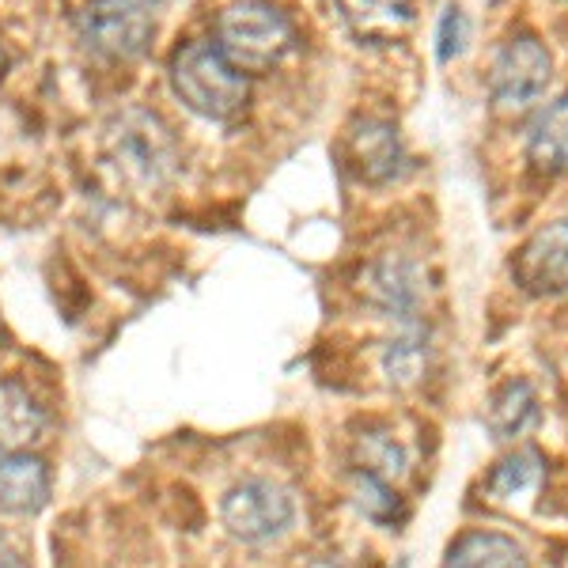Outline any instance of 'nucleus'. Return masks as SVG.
I'll list each match as a JSON object with an SVG mask.
<instances>
[{
    "label": "nucleus",
    "mask_w": 568,
    "mask_h": 568,
    "mask_svg": "<svg viewBox=\"0 0 568 568\" xmlns=\"http://www.w3.org/2000/svg\"><path fill=\"white\" fill-rule=\"evenodd\" d=\"M103 152L118 179L136 190H163L182 168V149L171 125L144 106H125L110 118L103 130Z\"/></svg>",
    "instance_id": "nucleus-1"
},
{
    "label": "nucleus",
    "mask_w": 568,
    "mask_h": 568,
    "mask_svg": "<svg viewBox=\"0 0 568 568\" xmlns=\"http://www.w3.org/2000/svg\"><path fill=\"white\" fill-rule=\"evenodd\" d=\"M168 77L171 91L209 122L232 125L251 110V77H243L213 42H182L168 61Z\"/></svg>",
    "instance_id": "nucleus-2"
},
{
    "label": "nucleus",
    "mask_w": 568,
    "mask_h": 568,
    "mask_svg": "<svg viewBox=\"0 0 568 568\" xmlns=\"http://www.w3.org/2000/svg\"><path fill=\"white\" fill-rule=\"evenodd\" d=\"M213 45L243 77H262L296 50V27L270 0H227L216 12Z\"/></svg>",
    "instance_id": "nucleus-3"
},
{
    "label": "nucleus",
    "mask_w": 568,
    "mask_h": 568,
    "mask_svg": "<svg viewBox=\"0 0 568 568\" xmlns=\"http://www.w3.org/2000/svg\"><path fill=\"white\" fill-rule=\"evenodd\" d=\"M549 77H554V58L546 42L530 31L511 34L500 45L497 61L489 72V99L500 118H524L542 103Z\"/></svg>",
    "instance_id": "nucleus-4"
},
{
    "label": "nucleus",
    "mask_w": 568,
    "mask_h": 568,
    "mask_svg": "<svg viewBox=\"0 0 568 568\" xmlns=\"http://www.w3.org/2000/svg\"><path fill=\"white\" fill-rule=\"evenodd\" d=\"M80 42L106 61H136L152 45L155 12L136 0H88L77 12Z\"/></svg>",
    "instance_id": "nucleus-5"
},
{
    "label": "nucleus",
    "mask_w": 568,
    "mask_h": 568,
    "mask_svg": "<svg viewBox=\"0 0 568 568\" xmlns=\"http://www.w3.org/2000/svg\"><path fill=\"white\" fill-rule=\"evenodd\" d=\"M220 519H224L227 535L240 538L243 546H265L288 535L296 504L284 485L270 478H246L235 489H227L224 504H220Z\"/></svg>",
    "instance_id": "nucleus-6"
},
{
    "label": "nucleus",
    "mask_w": 568,
    "mask_h": 568,
    "mask_svg": "<svg viewBox=\"0 0 568 568\" xmlns=\"http://www.w3.org/2000/svg\"><path fill=\"white\" fill-rule=\"evenodd\" d=\"M511 277L530 296L568 292V213L538 227L511 258Z\"/></svg>",
    "instance_id": "nucleus-7"
},
{
    "label": "nucleus",
    "mask_w": 568,
    "mask_h": 568,
    "mask_svg": "<svg viewBox=\"0 0 568 568\" xmlns=\"http://www.w3.org/2000/svg\"><path fill=\"white\" fill-rule=\"evenodd\" d=\"M342 160L353 179L383 186L394 182L406 168V152H402V136L383 118H356L342 136Z\"/></svg>",
    "instance_id": "nucleus-8"
},
{
    "label": "nucleus",
    "mask_w": 568,
    "mask_h": 568,
    "mask_svg": "<svg viewBox=\"0 0 568 568\" xmlns=\"http://www.w3.org/2000/svg\"><path fill=\"white\" fill-rule=\"evenodd\" d=\"M364 292L379 311L402 323H417L420 311V270L406 254H383L372 262L368 277H364Z\"/></svg>",
    "instance_id": "nucleus-9"
},
{
    "label": "nucleus",
    "mask_w": 568,
    "mask_h": 568,
    "mask_svg": "<svg viewBox=\"0 0 568 568\" xmlns=\"http://www.w3.org/2000/svg\"><path fill=\"white\" fill-rule=\"evenodd\" d=\"M50 500V466L31 452L0 455V516H39Z\"/></svg>",
    "instance_id": "nucleus-10"
},
{
    "label": "nucleus",
    "mask_w": 568,
    "mask_h": 568,
    "mask_svg": "<svg viewBox=\"0 0 568 568\" xmlns=\"http://www.w3.org/2000/svg\"><path fill=\"white\" fill-rule=\"evenodd\" d=\"M527 163L542 179L568 175V91L546 110H538V118L530 122Z\"/></svg>",
    "instance_id": "nucleus-11"
},
{
    "label": "nucleus",
    "mask_w": 568,
    "mask_h": 568,
    "mask_svg": "<svg viewBox=\"0 0 568 568\" xmlns=\"http://www.w3.org/2000/svg\"><path fill=\"white\" fill-rule=\"evenodd\" d=\"M356 39L387 45L414 27V0H337Z\"/></svg>",
    "instance_id": "nucleus-12"
},
{
    "label": "nucleus",
    "mask_w": 568,
    "mask_h": 568,
    "mask_svg": "<svg viewBox=\"0 0 568 568\" xmlns=\"http://www.w3.org/2000/svg\"><path fill=\"white\" fill-rule=\"evenodd\" d=\"M444 568H530L524 546L497 530H466L447 546Z\"/></svg>",
    "instance_id": "nucleus-13"
},
{
    "label": "nucleus",
    "mask_w": 568,
    "mask_h": 568,
    "mask_svg": "<svg viewBox=\"0 0 568 568\" xmlns=\"http://www.w3.org/2000/svg\"><path fill=\"white\" fill-rule=\"evenodd\" d=\"M485 425L493 439H519L538 425V394L527 379H508L493 390L489 409H485Z\"/></svg>",
    "instance_id": "nucleus-14"
},
{
    "label": "nucleus",
    "mask_w": 568,
    "mask_h": 568,
    "mask_svg": "<svg viewBox=\"0 0 568 568\" xmlns=\"http://www.w3.org/2000/svg\"><path fill=\"white\" fill-rule=\"evenodd\" d=\"M42 428L45 414L39 402L31 398V390L12 379L0 383V455L27 452L42 436Z\"/></svg>",
    "instance_id": "nucleus-15"
},
{
    "label": "nucleus",
    "mask_w": 568,
    "mask_h": 568,
    "mask_svg": "<svg viewBox=\"0 0 568 568\" xmlns=\"http://www.w3.org/2000/svg\"><path fill=\"white\" fill-rule=\"evenodd\" d=\"M542 474H546L542 455L530 452V447H519V452L504 455V459L493 466V474L485 478V489H489V497L497 504H516L542 485Z\"/></svg>",
    "instance_id": "nucleus-16"
},
{
    "label": "nucleus",
    "mask_w": 568,
    "mask_h": 568,
    "mask_svg": "<svg viewBox=\"0 0 568 568\" xmlns=\"http://www.w3.org/2000/svg\"><path fill=\"white\" fill-rule=\"evenodd\" d=\"M349 500L375 527H394L406 516V504H402L394 481L379 478V474H372V470H361V466H353V474H349Z\"/></svg>",
    "instance_id": "nucleus-17"
},
{
    "label": "nucleus",
    "mask_w": 568,
    "mask_h": 568,
    "mask_svg": "<svg viewBox=\"0 0 568 568\" xmlns=\"http://www.w3.org/2000/svg\"><path fill=\"white\" fill-rule=\"evenodd\" d=\"M428 368V337L417 323H406V334L390 337L383 345V375H387L390 387L409 390L425 379Z\"/></svg>",
    "instance_id": "nucleus-18"
},
{
    "label": "nucleus",
    "mask_w": 568,
    "mask_h": 568,
    "mask_svg": "<svg viewBox=\"0 0 568 568\" xmlns=\"http://www.w3.org/2000/svg\"><path fill=\"white\" fill-rule=\"evenodd\" d=\"M356 466L379 474V478H387V481H398V478H406L409 459H406V447L390 433H364V436H356Z\"/></svg>",
    "instance_id": "nucleus-19"
},
{
    "label": "nucleus",
    "mask_w": 568,
    "mask_h": 568,
    "mask_svg": "<svg viewBox=\"0 0 568 568\" xmlns=\"http://www.w3.org/2000/svg\"><path fill=\"white\" fill-rule=\"evenodd\" d=\"M466 39H470V23H466V12L459 4H447L439 12V23H436V61L447 65L455 61L459 53L466 50Z\"/></svg>",
    "instance_id": "nucleus-20"
},
{
    "label": "nucleus",
    "mask_w": 568,
    "mask_h": 568,
    "mask_svg": "<svg viewBox=\"0 0 568 568\" xmlns=\"http://www.w3.org/2000/svg\"><path fill=\"white\" fill-rule=\"evenodd\" d=\"M0 568H27L20 546L12 542V535H8V530H0Z\"/></svg>",
    "instance_id": "nucleus-21"
},
{
    "label": "nucleus",
    "mask_w": 568,
    "mask_h": 568,
    "mask_svg": "<svg viewBox=\"0 0 568 568\" xmlns=\"http://www.w3.org/2000/svg\"><path fill=\"white\" fill-rule=\"evenodd\" d=\"M300 568H337L334 561H326V557H311V561H304Z\"/></svg>",
    "instance_id": "nucleus-22"
},
{
    "label": "nucleus",
    "mask_w": 568,
    "mask_h": 568,
    "mask_svg": "<svg viewBox=\"0 0 568 568\" xmlns=\"http://www.w3.org/2000/svg\"><path fill=\"white\" fill-rule=\"evenodd\" d=\"M136 4H144L149 12H160L163 4H171V0H136Z\"/></svg>",
    "instance_id": "nucleus-23"
},
{
    "label": "nucleus",
    "mask_w": 568,
    "mask_h": 568,
    "mask_svg": "<svg viewBox=\"0 0 568 568\" xmlns=\"http://www.w3.org/2000/svg\"><path fill=\"white\" fill-rule=\"evenodd\" d=\"M4 69H8V58H4V50H0V80H4Z\"/></svg>",
    "instance_id": "nucleus-24"
},
{
    "label": "nucleus",
    "mask_w": 568,
    "mask_h": 568,
    "mask_svg": "<svg viewBox=\"0 0 568 568\" xmlns=\"http://www.w3.org/2000/svg\"><path fill=\"white\" fill-rule=\"evenodd\" d=\"M398 568H409V561H398Z\"/></svg>",
    "instance_id": "nucleus-25"
}]
</instances>
